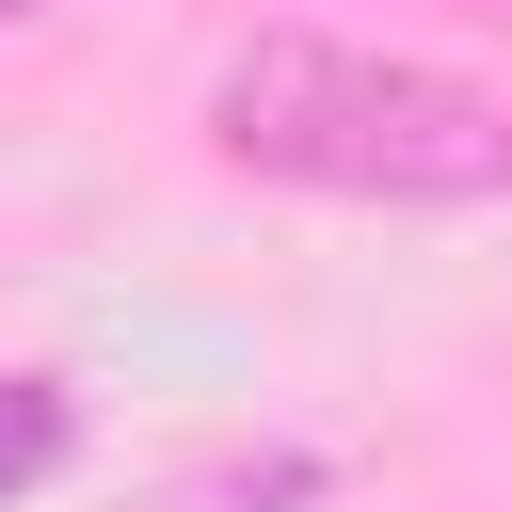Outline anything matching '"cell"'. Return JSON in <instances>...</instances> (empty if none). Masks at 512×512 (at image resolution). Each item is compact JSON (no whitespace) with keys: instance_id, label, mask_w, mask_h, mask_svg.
<instances>
[{"instance_id":"3957f363","label":"cell","mask_w":512,"mask_h":512,"mask_svg":"<svg viewBox=\"0 0 512 512\" xmlns=\"http://www.w3.org/2000/svg\"><path fill=\"white\" fill-rule=\"evenodd\" d=\"M0 16H16V0H0Z\"/></svg>"},{"instance_id":"7a4b0ae2","label":"cell","mask_w":512,"mask_h":512,"mask_svg":"<svg viewBox=\"0 0 512 512\" xmlns=\"http://www.w3.org/2000/svg\"><path fill=\"white\" fill-rule=\"evenodd\" d=\"M64 448H80V416H64V384H32V368H0V512H16V496H32V480H48Z\"/></svg>"},{"instance_id":"6da1fadb","label":"cell","mask_w":512,"mask_h":512,"mask_svg":"<svg viewBox=\"0 0 512 512\" xmlns=\"http://www.w3.org/2000/svg\"><path fill=\"white\" fill-rule=\"evenodd\" d=\"M208 144L240 176L288 192H352V208H480L512 192V112L448 64L400 48H336V32H256L208 80Z\"/></svg>"}]
</instances>
